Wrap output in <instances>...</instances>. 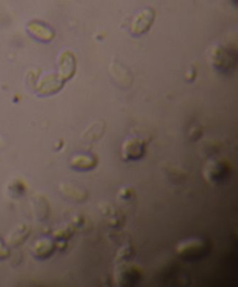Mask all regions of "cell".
Wrapping results in <instances>:
<instances>
[{
  "label": "cell",
  "instance_id": "8992f818",
  "mask_svg": "<svg viewBox=\"0 0 238 287\" xmlns=\"http://www.w3.org/2000/svg\"><path fill=\"white\" fill-rule=\"evenodd\" d=\"M54 249L55 245L53 242H51L48 239H45V240H41L37 243L35 253H36L37 257L44 259V258H48L52 255Z\"/></svg>",
  "mask_w": 238,
  "mask_h": 287
},
{
  "label": "cell",
  "instance_id": "9c48e42d",
  "mask_svg": "<svg viewBox=\"0 0 238 287\" xmlns=\"http://www.w3.org/2000/svg\"><path fill=\"white\" fill-rule=\"evenodd\" d=\"M133 246L131 244H127L125 246H122L120 249L118 250V253L116 255V259L117 260H125L130 258L131 255H133Z\"/></svg>",
  "mask_w": 238,
  "mask_h": 287
},
{
  "label": "cell",
  "instance_id": "5b68a950",
  "mask_svg": "<svg viewBox=\"0 0 238 287\" xmlns=\"http://www.w3.org/2000/svg\"><path fill=\"white\" fill-rule=\"evenodd\" d=\"M98 165V159L92 155L79 154L72 158L70 161V166L76 171H92L96 168Z\"/></svg>",
  "mask_w": 238,
  "mask_h": 287
},
{
  "label": "cell",
  "instance_id": "8fae6325",
  "mask_svg": "<svg viewBox=\"0 0 238 287\" xmlns=\"http://www.w3.org/2000/svg\"><path fill=\"white\" fill-rule=\"evenodd\" d=\"M202 136V130L200 128H193L189 132V139L191 141H196L197 139H199Z\"/></svg>",
  "mask_w": 238,
  "mask_h": 287
},
{
  "label": "cell",
  "instance_id": "30bf717a",
  "mask_svg": "<svg viewBox=\"0 0 238 287\" xmlns=\"http://www.w3.org/2000/svg\"><path fill=\"white\" fill-rule=\"evenodd\" d=\"M135 195V191L131 188H122L119 190L118 197L122 201H130Z\"/></svg>",
  "mask_w": 238,
  "mask_h": 287
},
{
  "label": "cell",
  "instance_id": "3957f363",
  "mask_svg": "<svg viewBox=\"0 0 238 287\" xmlns=\"http://www.w3.org/2000/svg\"><path fill=\"white\" fill-rule=\"evenodd\" d=\"M146 153V142L140 137H130L121 146V156L123 160L138 161L141 160Z\"/></svg>",
  "mask_w": 238,
  "mask_h": 287
},
{
  "label": "cell",
  "instance_id": "52a82bcc",
  "mask_svg": "<svg viewBox=\"0 0 238 287\" xmlns=\"http://www.w3.org/2000/svg\"><path fill=\"white\" fill-rule=\"evenodd\" d=\"M61 190H62L63 193H64L67 198H70L73 201H86L87 199V197H88V194H87L86 191L79 190V189H77V188L72 186V185L64 184L62 186Z\"/></svg>",
  "mask_w": 238,
  "mask_h": 287
},
{
  "label": "cell",
  "instance_id": "6da1fadb",
  "mask_svg": "<svg viewBox=\"0 0 238 287\" xmlns=\"http://www.w3.org/2000/svg\"><path fill=\"white\" fill-rule=\"evenodd\" d=\"M231 163L224 159H211L203 167V176L211 185L224 183L231 177Z\"/></svg>",
  "mask_w": 238,
  "mask_h": 287
},
{
  "label": "cell",
  "instance_id": "277c9868",
  "mask_svg": "<svg viewBox=\"0 0 238 287\" xmlns=\"http://www.w3.org/2000/svg\"><path fill=\"white\" fill-rule=\"evenodd\" d=\"M141 278V272L139 268L134 265L123 264L115 271V281L120 285H133Z\"/></svg>",
  "mask_w": 238,
  "mask_h": 287
},
{
  "label": "cell",
  "instance_id": "ba28073f",
  "mask_svg": "<svg viewBox=\"0 0 238 287\" xmlns=\"http://www.w3.org/2000/svg\"><path fill=\"white\" fill-rule=\"evenodd\" d=\"M74 233H75V225L73 224L60 228L54 233V236L55 238L59 240L60 242H66L74 235Z\"/></svg>",
  "mask_w": 238,
  "mask_h": 287
},
{
  "label": "cell",
  "instance_id": "7a4b0ae2",
  "mask_svg": "<svg viewBox=\"0 0 238 287\" xmlns=\"http://www.w3.org/2000/svg\"><path fill=\"white\" fill-rule=\"evenodd\" d=\"M177 254L182 258L188 261H195L200 260L205 257L209 253V244L205 241L195 239L184 241L178 244L177 246Z\"/></svg>",
  "mask_w": 238,
  "mask_h": 287
}]
</instances>
